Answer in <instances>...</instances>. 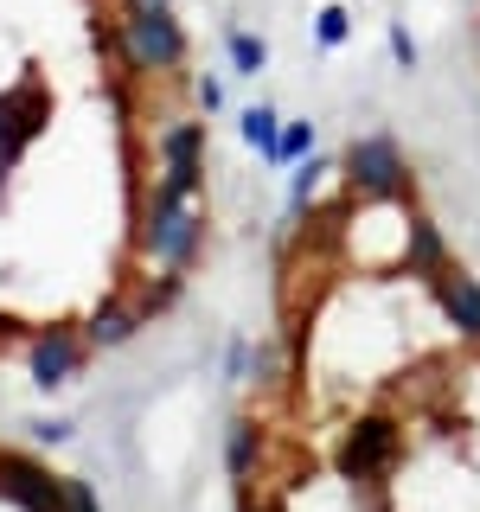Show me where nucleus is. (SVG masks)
Masks as SVG:
<instances>
[{
  "instance_id": "17",
  "label": "nucleus",
  "mask_w": 480,
  "mask_h": 512,
  "mask_svg": "<svg viewBox=\"0 0 480 512\" xmlns=\"http://www.w3.org/2000/svg\"><path fill=\"white\" fill-rule=\"evenodd\" d=\"M314 186H320V160H301V167H295V186H288V205H308Z\"/></svg>"
},
{
  "instance_id": "2",
  "label": "nucleus",
  "mask_w": 480,
  "mask_h": 512,
  "mask_svg": "<svg viewBox=\"0 0 480 512\" xmlns=\"http://www.w3.org/2000/svg\"><path fill=\"white\" fill-rule=\"evenodd\" d=\"M148 256L167 269H180L192 250H199V212L180 199V192H154V212H148Z\"/></svg>"
},
{
  "instance_id": "1",
  "label": "nucleus",
  "mask_w": 480,
  "mask_h": 512,
  "mask_svg": "<svg viewBox=\"0 0 480 512\" xmlns=\"http://www.w3.org/2000/svg\"><path fill=\"white\" fill-rule=\"evenodd\" d=\"M122 58L135 64V71H173V64L186 58V32H180V20H173V7L128 13L122 20Z\"/></svg>"
},
{
  "instance_id": "8",
  "label": "nucleus",
  "mask_w": 480,
  "mask_h": 512,
  "mask_svg": "<svg viewBox=\"0 0 480 512\" xmlns=\"http://www.w3.org/2000/svg\"><path fill=\"white\" fill-rule=\"evenodd\" d=\"M71 372H77V346L64 340V333H45V340L32 346V384H39V391H58Z\"/></svg>"
},
{
  "instance_id": "3",
  "label": "nucleus",
  "mask_w": 480,
  "mask_h": 512,
  "mask_svg": "<svg viewBox=\"0 0 480 512\" xmlns=\"http://www.w3.org/2000/svg\"><path fill=\"white\" fill-rule=\"evenodd\" d=\"M346 173H352V186H359L365 199H397V192L410 186V167H404V154H397L391 135L352 141V148H346Z\"/></svg>"
},
{
  "instance_id": "10",
  "label": "nucleus",
  "mask_w": 480,
  "mask_h": 512,
  "mask_svg": "<svg viewBox=\"0 0 480 512\" xmlns=\"http://www.w3.org/2000/svg\"><path fill=\"white\" fill-rule=\"evenodd\" d=\"M410 263L423 269L429 282H448V256H442V237H436V224H429V218L410 224Z\"/></svg>"
},
{
  "instance_id": "4",
  "label": "nucleus",
  "mask_w": 480,
  "mask_h": 512,
  "mask_svg": "<svg viewBox=\"0 0 480 512\" xmlns=\"http://www.w3.org/2000/svg\"><path fill=\"white\" fill-rule=\"evenodd\" d=\"M391 448H397V423H391L384 410H372V416H359V423H352V436H346V448H340V468H346L352 480H372V474H384Z\"/></svg>"
},
{
  "instance_id": "6",
  "label": "nucleus",
  "mask_w": 480,
  "mask_h": 512,
  "mask_svg": "<svg viewBox=\"0 0 480 512\" xmlns=\"http://www.w3.org/2000/svg\"><path fill=\"white\" fill-rule=\"evenodd\" d=\"M0 493H7V500H20L26 512H64V487L52 474L39 468V461H0Z\"/></svg>"
},
{
  "instance_id": "13",
  "label": "nucleus",
  "mask_w": 480,
  "mask_h": 512,
  "mask_svg": "<svg viewBox=\"0 0 480 512\" xmlns=\"http://www.w3.org/2000/svg\"><path fill=\"white\" fill-rule=\"evenodd\" d=\"M231 64H237L244 77H256V71L269 64V45L256 39V32H231Z\"/></svg>"
},
{
  "instance_id": "20",
  "label": "nucleus",
  "mask_w": 480,
  "mask_h": 512,
  "mask_svg": "<svg viewBox=\"0 0 480 512\" xmlns=\"http://www.w3.org/2000/svg\"><path fill=\"white\" fill-rule=\"evenodd\" d=\"M199 103L205 109H224V84H218V77H205V84H199Z\"/></svg>"
},
{
  "instance_id": "14",
  "label": "nucleus",
  "mask_w": 480,
  "mask_h": 512,
  "mask_svg": "<svg viewBox=\"0 0 480 512\" xmlns=\"http://www.w3.org/2000/svg\"><path fill=\"white\" fill-rule=\"evenodd\" d=\"M308 148H314V128L308 122H288L282 141H276V154H269V167H288V160H301Z\"/></svg>"
},
{
  "instance_id": "7",
  "label": "nucleus",
  "mask_w": 480,
  "mask_h": 512,
  "mask_svg": "<svg viewBox=\"0 0 480 512\" xmlns=\"http://www.w3.org/2000/svg\"><path fill=\"white\" fill-rule=\"evenodd\" d=\"M45 109H39V90H20V96H0V167H13L26 148V135H39Z\"/></svg>"
},
{
  "instance_id": "18",
  "label": "nucleus",
  "mask_w": 480,
  "mask_h": 512,
  "mask_svg": "<svg viewBox=\"0 0 480 512\" xmlns=\"http://www.w3.org/2000/svg\"><path fill=\"white\" fill-rule=\"evenodd\" d=\"M391 58L404 64V71L416 64V45H410V32H404V26H391Z\"/></svg>"
},
{
  "instance_id": "16",
  "label": "nucleus",
  "mask_w": 480,
  "mask_h": 512,
  "mask_svg": "<svg viewBox=\"0 0 480 512\" xmlns=\"http://www.w3.org/2000/svg\"><path fill=\"white\" fill-rule=\"evenodd\" d=\"M250 468H256V429H250V423H237V429H231V474L244 480Z\"/></svg>"
},
{
  "instance_id": "9",
  "label": "nucleus",
  "mask_w": 480,
  "mask_h": 512,
  "mask_svg": "<svg viewBox=\"0 0 480 512\" xmlns=\"http://www.w3.org/2000/svg\"><path fill=\"white\" fill-rule=\"evenodd\" d=\"M442 308H448V320H455L461 333H474V340H480V282L448 276L442 282Z\"/></svg>"
},
{
  "instance_id": "11",
  "label": "nucleus",
  "mask_w": 480,
  "mask_h": 512,
  "mask_svg": "<svg viewBox=\"0 0 480 512\" xmlns=\"http://www.w3.org/2000/svg\"><path fill=\"white\" fill-rule=\"evenodd\" d=\"M237 128H244V141H250V148L256 154H276V141H282V122H276V109H269V103H256V109H244V122H237Z\"/></svg>"
},
{
  "instance_id": "5",
  "label": "nucleus",
  "mask_w": 480,
  "mask_h": 512,
  "mask_svg": "<svg viewBox=\"0 0 480 512\" xmlns=\"http://www.w3.org/2000/svg\"><path fill=\"white\" fill-rule=\"evenodd\" d=\"M199 148H205V128L199 122H173L167 135H160V160H167V180H160V192H186L199 186Z\"/></svg>"
},
{
  "instance_id": "21",
  "label": "nucleus",
  "mask_w": 480,
  "mask_h": 512,
  "mask_svg": "<svg viewBox=\"0 0 480 512\" xmlns=\"http://www.w3.org/2000/svg\"><path fill=\"white\" fill-rule=\"evenodd\" d=\"M160 7H173V0H128V13H160Z\"/></svg>"
},
{
  "instance_id": "12",
  "label": "nucleus",
  "mask_w": 480,
  "mask_h": 512,
  "mask_svg": "<svg viewBox=\"0 0 480 512\" xmlns=\"http://www.w3.org/2000/svg\"><path fill=\"white\" fill-rule=\"evenodd\" d=\"M141 320H148V308H103L90 320V340L96 346H116V340H128V333L141 327Z\"/></svg>"
},
{
  "instance_id": "19",
  "label": "nucleus",
  "mask_w": 480,
  "mask_h": 512,
  "mask_svg": "<svg viewBox=\"0 0 480 512\" xmlns=\"http://www.w3.org/2000/svg\"><path fill=\"white\" fill-rule=\"evenodd\" d=\"M64 512H96V493H90V487H77V480H71V487H64Z\"/></svg>"
},
{
  "instance_id": "15",
  "label": "nucleus",
  "mask_w": 480,
  "mask_h": 512,
  "mask_svg": "<svg viewBox=\"0 0 480 512\" xmlns=\"http://www.w3.org/2000/svg\"><path fill=\"white\" fill-rule=\"evenodd\" d=\"M346 32H352L346 7H320V20H314V39L327 45V52H333V45H346Z\"/></svg>"
}]
</instances>
